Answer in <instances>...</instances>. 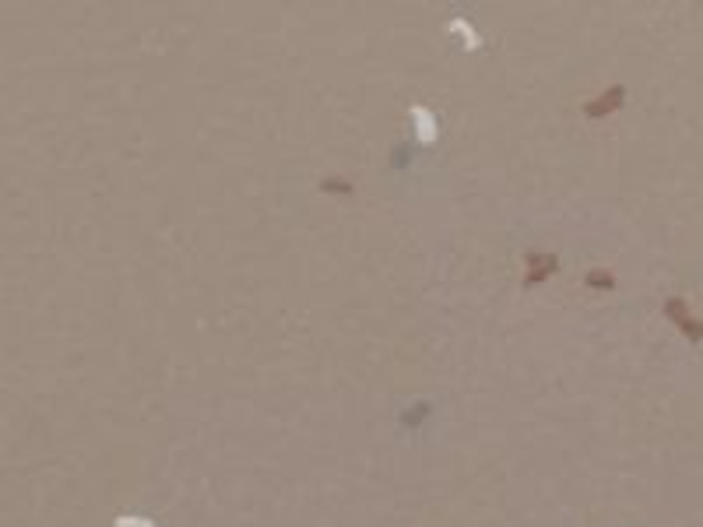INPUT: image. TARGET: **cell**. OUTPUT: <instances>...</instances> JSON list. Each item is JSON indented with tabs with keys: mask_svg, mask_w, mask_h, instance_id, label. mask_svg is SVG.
I'll use <instances>...</instances> for the list:
<instances>
[{
	"mask_svg": "<svg viewBox=\"0 0 703 527\" xmlns=\"http://www.w3.org/2000/svg\"><path fill=\"white\" fill-rule=\"evenodd\" d=\"M415 120H419V127H422V137L429 141V137H433V127H429V116H425L422 109H415Z\"/></svg>",
	"mask_w": 703,
	"mask_h": 527,
	"instance_id": "1",
	"label": "cell"
},
{
	"mask_svg": "<svg viewBox=\"0 0 703 527\" xmlns=\"http://www.w3.org/2000/svg\"><path fill=\"white\" fill-rule=\"evenodd\" d=\"M116 527H151L148 520H137V517H131V520H120Z\"/></svg>",
	"mask_w": 703,
	"mask_h": 527,
	"instance_id": "2",
	"label": "cell"
}]
</instances>
